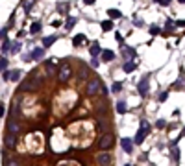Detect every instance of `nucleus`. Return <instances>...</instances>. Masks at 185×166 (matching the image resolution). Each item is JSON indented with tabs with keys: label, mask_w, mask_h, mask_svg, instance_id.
I'll use <instances>...</instances> for the list:
<instances>
[{
	"label": "nucleus",
	"mask_w": 185,
	"mask_h": 166,
	"mask_svg": "<svg viewBox=\"0 0 185 166\" xmlns=\"http://www.w3.org/2000/svg\"><path fill=\"white\" fill-rule=\"evenodd\" d=\"M43 55H44V46L41 48H33V52H32V59H35V61H39V59H43Z\"/></svg>",
	"instance_id": "9b49d317"
},
{
	"label": "nucleus",
	"mask_w": 185,
	"mask_h": 166,
	"mask_svg": "<svg viewBox=\"0 0 185 166\" xmlns=\"http://www.w3.org/2000/svg\"><path fill=\"white\" fill-rule=\"evenodd\" d=\"M89 52H91V55H93V57H96V55L100 54V48H98V44H93V46H91V50H89Z\"/></svg>",
	"instance_id": "412c9836"
},
{
	"label": "nucleus",
	"mask_w": 185,
	"mask_h": 166,
	"mask_svg": "<svg viewBox=\"0 0 185 166\" xmlns=\"http://www.w3.org/2000/svg\"><path fill=\"white\" fill-rule=\"evenodd\" d=\"M121 89H122V83H121V81H115V83H113V87H111L113 92H121Z\"/></svg>",
	"instance_id": "b1692460"
},
{
	"label": "nucleus",
	"mask_w": 185,
	"mask_h": 166,
	"mask_svg": "<svg viewBox=\"0 0 185 166\" xmlns=\"http://www.w3.org/2000/svg\"><path fill=\"white\" fill-rule=\"evenodd\" d=\"M98 144H100V148L102 149H109L113 146V135L111 133H106V135H102L98 140Z\"/></svg>",
	"instance_id": "20e7f679"
},
{
	"label": "nucleus",
	"mask_w": 185,
	"mask_h": 166,
	"mask_svg": "<svg viewBox=\"0 0 185 166\" xmlns=\"http://www.w3.org/2000/svg\"><path fill=\"white\" fill-rule=\"evenodd\" d=\"M56 63H58V59H52V61H48L44 67H46V76L48 78H54L56 76Z\"/></svg>",
	"instance_id": "0eeeda50"
},
{
	"label": "nucleus",
	"mask_w": 185,
	"mask_h": 166,
	"mask_svg": "<svg viewBox=\"0 0 185 166\" xmlns=\"http://www.w3.org/2000/svg\"><path fill=\"white\" fill-rule=\"evenodd\" d=\"M167 98H168V92H161V94H159V98H157V100H159V102H165Z\"/></svg>",
	"instance_id": "c85d7f7f"
},
{
	"label": "nucleus",
	"mask_w": 185,
	"mask_h": 166,
	"mask_svg": "<svg viewBox=\"0 0 185 166\" xmlns=\"http://www.w3.org/2000/svg\"><path fill=\"white\" fill-rule=\"evenodd\" d=\"M172 0H157V4H161V6H168Z\"/></svg>",
	"instance_id": "473e14b6"
},
{
	"label": "nucleus",
	"mask_w": 185,
	"mask_h": 166,
	"mask_svg": "<svg viewBox=\"0 0 185 166\" xmlns=\"http://www.w3.org/2000/svg\"><path fill=\"white\" fill-rule=\"evenodd\" d=\"M83 41H85V35H82V33H80V35H76V37H74V39H72V43H74V46H80V44H82Z\"/></svg>",
	"instance_id": "dca6fc26"
},
{
	"label": "nucleus",
	"mask_w": 185,
	"mask_h": 166,
	"mask_svg": "<svg viewBox=\"0 0 185 166\" xmlns=\"http://www.w3.org/2000/svg\"><path fill=\"white\" fill-rule=\"evenodd\" d=\"M96 163L100 166H107L109 163H111V155H109V153H100L96 157Z\"/></svg>",
	"instance_id": "1a4fd4ad"
},
{
	"label": "nucleus",
	"mask_w": 185,
	"mask_h": 166,
	"mask_svg": "<svg viewBox=\"0 0 185 166\" xmlns=\"http://www.w3.org/2000/svg\"><path fill=\"white\" fill-rule=\"evenodd\" d=\"M102 30H104V32H109V30H113V22H111V21L102 22Z\"/></svg>",
	"instance_id": "6ab92c4d"
},
{
	"label": "nucleus",
	"mask_w": 185,
	"mask_h": 166,
	"mask_svg": "<svg viewBox=\"0 0 185 166\" xmlns=\"http://www.w3.org/2000/svg\"><path fill=\"white\" fill-rule=\"evenodd\" d=\"M115 39H117V43H118V44H124V39H122V35H121V33L115 35Z\"/></svg>",
	"instance_id": "7c9ffc66"
},
{
	"label": "nucleus",
	"mask_w": 185,
	"mask_h": 166,
	"mask_svg": "<svg viewBox=\"0 0 185 166\" xmlns=\"http://www.w3.org/2000/svg\"><path fill=\"white\" fill-rule=\"evenodd\" d=\"M137 89H139V94H141V96H146V94H148V74L141 79V81H139V87Z\"/></svg>",
	"instance_id": "423d86ee"
},
{
	"label": "nucleus",
	"mask_w": 185,
	"mask_h": 166,
	"mask_svg": "<svg viewBox=\"0 0 185 166\" xmlns=\"http://www.w3.org/2000/svg\"><path fill=\"white\" fill-rule=\"evenodd\" d=\"M6 146H8L9 149H13L15 146H17V138H15L13 133H8V135H6Z\"/></svg>",
	"instance_id": "9d476101"
},
{
	"label": "nucleus",
	"mask_w": 185,
	"mask_h": 166,
	"mask_svg": "<svg viewBox=\"0 0 185 166\" xmlns=\"http://www.w3.org/2000/svg\"><path fill=\"white\" fill-rule=\"evenodd\" d=\"M30 32H32V33L41 32V24H39V22H33V24H32V28H30Z\"/></svg>",
	"instance_id": "5701e85b"
},
{
	"label": "nucleus",
	"mask_w": 185,
	"mask_h": 166,
	"mask_svg": "<svg viewBox=\"0 0 185 166\" xmlns=\"http://www.w3.org/2000/svg\"><path fill=\"white\" fill-rule=\"evenodd\" d=\"M19 131H21V125H19L17 122H13V120H11V122L8 124V133H13V135H17Z\"/></svg>",
	"instance_id": "f8f14e48"
},
{
	"label": "nucleus",
	"mask_w": 185,
	"mask_h": 166,
	"mask_svg": "<svg viewBox=\"0 0 185 166\" xmlns=\"http://www.w3.org/2000/svg\"><path fill=\"white\" fill-rule=\"evenodd\" d=\"M76 22H78V21H76V17H69V19H67V24H65V30H71Z\"/></svg>",
	"instance_id": "f3484780"
},
{
	"label": "nucleus",
	"mask_w": 185,
	"mask_h": 166,
	"mask_svg": "<svg viewBox=\"0 0 185 166\" xmlns=\"http://www.w3.org/2000/svg\"><path fill=\"white\" fill-rule=\"evenodd\" d=\"M19 50H21V43H13L11 44V54H17Z\"/></svg>",
	"instance_id": "393cba45"
},
{
	"label": "nucleus",
	"mask_w": 185,
	"mask_h": 166,
	"mask_svg": "<svg viewBox=\"0 0 185 166\" xmlns=\"http://www.w3.org/2000/svg\"><path fill=\"white\" fill-rule=\"evenodd\" d=\"M56 39H58V37H56V35H50V37H46V39H43V46H44V48H48V46H52V44H54V43H56Z\"/></svg>",
	"instance_id": "ddd939ff"
},
{
	"label": "nucleus",
	"mask_w": 185,
	"mask_h": 166,
	"mask_svg": "<svg viewBox=\"0 0 185 166\" xmlns=\"http://www.w3.org/2000/svg\"><path fill=\"white\" fill-rule=\"evenodd\" d=\"M174 28V24H172V21H167V30H172Z\"/></svg>",
	"instance_id": "e433bc0d"
},
{
	"label": "nucleus",
	"mask_w": 185,
	"mask_h": 166,
	"mask_svg": "<svg viewBox=\"0 0 185 166\" xmlns=\"http://www.w3.org/2000/svg\"><path fill=\"white\" fill-rule=\"evenodd\" d=\"M126 166H130V164H126Z\"/></svg>",
	"instance_id": "37998d69"
},
{
	"label": "nucleus",
	"mask_w": 185,
	"mask_h": 166,
	"mask_svg": "<svg viewBox=\"0 0 185 166\" xmlns=\"http://www.w3.org/2000/svg\"><path fill=\"white\" fill-rule=\"evenodd\" d=\"M150 33H152V35L159 33V28H157V26H152V28H150Z\"/></svg>",
	"instance_id": "72a5a7b5"
},
{
	"label": "nucleus",
	"mask_w": 185,
	"mask_h": 166,
	"mask_svg": "<svg viewBox=\"0 0 185 166\" xmlns=\"http://www.w3.org/2000/svg\"><path fill=\"white\" fill-rule=\"evenodd\" d=\"M121 146H122V149L126 153H132L133 152V140L132 138H122L121 140Z\"/></svg>",
	"instance_id": "6e6552de"
},
{
	"label": "nucleus",
	"mask_w": 185,
	"mask_h": 166,
	"mask_svg": "<svg viewBox=\"0 0 185 166\" xmlns=\"http://www.w3.org/2000/svg\"><path fill=\"white\" fill-rule=\"evenodd\" d=\"M183 135H185V129H183V131H182V137H183Z\"/></svg>",
	"instance_id": "79ce46f5"
},
{
	"label": "nucleus",
	"mask_w": 185,
	"mask_h": 166,
	"mask_svg": "<svg viewBox=\"0 0 185 166\" xmlns=\"http://www.w3.org/2000/svg\"><path fill=\"white\" fill-rule=\"evenodd\" d=\"M176 26H179V28H185V21H176Z\"/></svg>",
	"instance_id": "f704fd0d"
},
{
	"label": "nucleus",
	"mask_w": 185,
	"mask_h": 166,
	"mask_svg": "<svg viewBox=\"0 0 185 166\" xmlns=\"http://www.w3.org/2000/svg\"><path fill=\"white\" fill-rule=\"evenodd\" d=\"M41 83H43V78L41 76H37V78H28V81H24L22 83V90H35L41 87Z\"/></svg>",
	"instance_id": "f03ea898"
},
{
	"label": "nucleus",
	"mask_w": 185,
	"mask_h": 166,
	"mask_svg": "<svg viewBox=\"0 0 185 166\" xmlns=\"http://www.w3.org/2000/svg\"><path fill=\"white\" fill-rule=\"evenodd\" d=\"M156 125H157L159 129H163L165 125H167V120H163V118H161V120H157V122H156Z\"/></svg>",
	"instance_id": "cd10ccee"
},
{
	"label": "nucleus",
	"mask_w": 185,
	"mask_h": 166,
	"mask_svg": "<svg viewBox=\"0 0 185 166\" xmlns=\"http://www.w3.org/2000/svg\"><path fill=\"white\" fill-rule=\"evenodd\" d=\"M83 2H85V4H93L94 0H83Z\"/></svg>",
	"instance_id": "ea45409f"
},
{
	"label": "nucleus",
	"mask_w": 185,
	"mask_h": 166,
	"mask_svg": "<svg viewBox=\"0 0 185 166\" xmlns=\"http://www.w3.org/2000/svg\"><path fill=\"white\" fill-rule=\"evenodd\" d=\"M71 76H72L71 67H69L67 63L61 65V67H59V81H69V78H71Z\"/></svg>",
	"instance_id": "39448f33"
},
{
	"label": "nucleus",
	"mask_w": 185,
	"mask_h": 166,
	"mask_svg": "<svg viewBox=\"0 0 185 166\" xmlns=\"http://www.w3.org/2000/svg\"><path fill=\"white\" fill-rule=\"evenodd\" d=\"M6 67H8V61L4 57H0V72H2V70H6Z\"/></svg>",
	"instance_id": "bb28decb"
},
{
	"label": "nucleus",
	"mask_w": 185,
	"mask_h": 166,
	"mask_svg": "<svg viewBox=\"0 0 185 166\" xmlns=\"http://www.w3.org/2000/svg\"><path fill=\"white\" fill-rule=\"evenodd\" d=\"M4 35H6V30H0V39H4Z\"/></svg>",
	"instance_id": "58836bf2"
},
{
	"label": "nucleus",
	"mask_w": 185,
	"mask_h": 166,
	"mask_svg": "<svg viewBox=\"0 0 185 166\" xmlns=\"http://www.w3.org/2000/svg\"><path fill=\"white\" fill-rule=\"evenodd\" d=\"M65 9H67V6H58V11H61V13H65Z\"/></svg>",
	"instance_id": "4c0bfd02"
},
{
	"label": "nucleus",
	"mask_w": 185,
	"mask_h": 166,
	"mask_svg": "<svg viewBox=\"0 0 185 166\" xmlns=\"http://www.w3.org/2000/svg\"><path fill=\"white\" fill-rule=\"evenodd\" d=\"M126 102H118L117 103V111H118V113H121V114H124V113H126Z\"/></svg>",
	"instance_id": "a211bd4d"
},
{
	"label": "nucleus",
	"mask_w": 185,
	"mask_h": 166,
	"mask_svg": "<svg viewBox=\"0 0 185 166\" xmlns=\"http://www.w3.org/2000/svg\"><path fill=\"white\" fill-rule=\"evenodd\" d=\"M122 68H124V72H126V74H130V72H133V70H135L137 67H135V63H133V61H128Z\"/></svg>",
	"instance_id": "2eb2a0df"
},
{
	"label": "nucleus",
	"mask_w": 185,
	"mask_h": 166,
	"mask_svg": "<svg viewBox=\"0 0 185 166\" xmlns=\"http://www.w3.org/2000/svg\"><path fill=\"white\" fill-rule=\"evenodd\" d=\"M19 78H21V70H13V72L9 74V79H13V81H17Z\"/></svg>",
	"instance_id": "aec40b11"
},
{
	"label": "nucleus",
	"mask_w": 185,
	"mask_h": 166,
	"mask_svg": "<svg viewBox=\"0 0 185 166\" xmlns=\"http://www.w3.org/2000/svg\"><path fill=\"white\" fill-rule=\"evenodd\" d=\"M4 114H6V109H4V105L0 103V116H4Z\"/></svg>",
	"instance_id": "c9c22d12"
},
{
	"label": "nucleus",
	"mask_w": 185,
	"mask_h": 166,
	"mask_svg": "<svg viewBox=\"0 0 185 166\" xmlns=\"http://www.w3.org/2000/svg\"><path fill=\"white\" fill-rule=\"evenodd\" d=\"M172 159L176 160V163H179V149H176V148L172 149Z\"/></svg>",
	"instance_id": "a878e982"
},
{
	"label": "nucleus",
	"mask_w": 185,
	"mask_h": 166,
	"mask_svg": "<svg viewBox=\"0 0 185 166\" xmlns=\"http://www.w3.org/2000/svg\"><path fill=\"white\" fill-rule=\"evenodd\" d=\"M109 17L111 19H121V11H117V9H109Z\"/></svg>",
	"instance_id": "4be33fe9"
},
{
	"label": "nucleus",
	"mask_w": 185,
	"mask_h": 166,
	"mask_svg": "<svg viewBox=\"0 0 185 166\" xmlns=\"http://www.w3.org/2000/svg\"><path fill=\"white\" fill-rule=\"evenodd\" d=\"M178 2H182V4H185V0H178Z\"/></svg>",
	"instance_id": "a19ab883"
},
{
	"label": "nucleus",
	"mask_w": 185,
	"mask_h": 166,
	"mask_svg": "<svg viewBox=\"0 0 185 166\" xmlns=\"http://www.w3.org/2000/svg\"><path fill=\"white\" fill-rule=\"evenodd\" d=\"M102 59H104V61H113L115 54L111 52V50H104V52H102Z\"/></svg>",
	"instance_id": "4468645a"
},
{
	"label": "nucleus",
	"mask_w": 185,
	"mask_h": 166,
	"mask_svg": "<svg viewBox=\"0 0 185 166\" xmlns=\"http://www.w3.org/2000/svg\"><path fill=\"white\" fill-rule=\"evenodd\" d=\"M100 90H102V81L96 78V79H93V81H89L87 85V94L89 96H94V94H98Z\"/></svg>",
	"instance_id": "7ed1b4c3"
},
{
	"label": "nucleus",
	"mask_w": 185,
	"mask_h": 166,
	"mask_svg": "<svg viewBox=\"0 0 185 166\" xmlns=\"http://www.w3.org/2000/svg\"><path fill=\"white\" fill-rule=\"evenodd\" d=\"M33 2H35V0H28L26 2V13H30V8L33 6Z\"/></svg>",
	"instance_id": "2f4dec72"
},
{
	"label": "nucleus",
	"mask_w": 185,
	"mask_h": 166,
	"mask_svg": "<svg viewBox=\"0 0 185 166\" xmlns=\"http://www.w3.org/2000/svg\"><path fill=\"white\" fill-rule=\"evenodd\" d=\"M9 48H11V44H9V41H6V43L2 44V52H8Z\"/></svg>",
	"instance_id": "c756f323"
},
{
	"label": "nucleus",
	"mask_w": 185,
	"mask_h": 166,
	"mask_svg": "<svg viewBox=\"0 0 185 166\" xmlns=\"http://www.w3.org/2000/svg\"><path fill=\"white\" fill-rule=\"evenodd\" d=\"M150 133V124L146 122V120H143L141 122V129L137 131V135H135V138H133V142L135 144H143L144 142V137Z\"/></svg>",
	"instance_id": "f257e3e1"
}]
</instances>
